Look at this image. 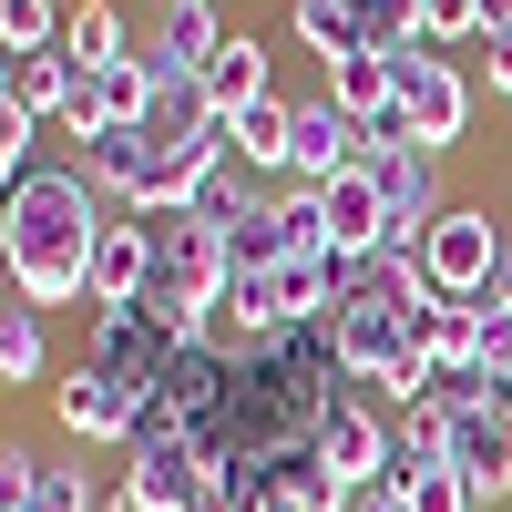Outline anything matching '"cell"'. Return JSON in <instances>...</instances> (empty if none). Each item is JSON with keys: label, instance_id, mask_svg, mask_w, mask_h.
Listing matches in <instances>:
<instances>
[{"label": "cell", "instance_id": "cell-12", "mask_svg": "<svg viewBox=\"0 0 512 512\" xmlns=\"http://www.w3.org/2000/svg\"><path fill=\"white\" fill-rule=\"evenodd\" d=\"M205 82V103H216V123H236L246 103H267L277 93V52H267V31H226V52L195 72Z\"/></svg>", "mask_w": 512, "mask_h": 512}, {"label": "cell", "instance_id": "cell-11", "mask_svg": "<svg viewBox=\"0 0 512 512\" xmlns=\"http://www.w3.org/2000/svg\"><path fill=\"white\" fill-rule=\"evenodd\" d=\"M226 31H236V21L216 11V0H154V31L134 41V52H144L154 82H164V72H205V62L226 52Z\"/></svg>", "mask_w": 512, "mask_h": 512}, {"label": "cell", "instance_id": "cell-1", "mask_svg": "<svg viewBox=\"0 0 512 512\" xmlns=\"http://www.w3.org/2000/svg\"><path fill=\"white\" fill-rule=\"evenodd\" d=\"M113 226L103 185L82 164H31L0 205V287L31 297L41 318L52 308H93V236Z\"/></svg>", "mask_w": 512, "mask_h": 512}, {"label": "cell", "instance_id": "cell-13", "mask_svg": "<svg viewBox=\"0 0 512 512\" xmlns=\"http://www.w3.org/2000/svg\"><path fill=\"white\" fill-rule=\"evenodd\" d=\"M318 205H328V246L349 256V267H369L379 246H390V205H379V175L359 164V175H338V185H318Z\"/></svg>", "mask_w": 512, "mask_h": 512}, {"label": "cell", "instance_id": "cell-8", "mask_svg": "<svg viewBox=\"0 0 512 512\" xmlns=\"http://www.w3.org/2000/svg\"><path fill=\"white\" fill-rule=\"evenodd\" d=\"M318 461H328L338 492H379V482H390V420L369 410V390L338 400V410L318 420Z\"/></svg>", "mask_w": 512, "mask_h": 512}, {"label": "cell", "instance_id": "cell-25", "mask_svg": "<svg viewBox=\"0 0 512 512\" xmlns=\"http://www.w3.org/2000/svg\"><path fill=\"white\" fill-rule=\"evenodd\" d=\"M31 144H41V123H31L21 103H0V205H11V185H21V175H31V164H41Z\"/></svg>", "mask_w": 512, "mask_h": 512}, {"label": "cell", "instance_id": "cell-27", "mask_svg": "<svg viewBox=\"0 0 512 512\" xmlns=\"http://www.w3.org/2000/svg\"><path fill=\"white\" fill-rule=\"evenodd\" d=\"M31 492H41V451L0 441V512H31Z\"/></svg>", "mask_w": 512, "mask_h": 512}, {"label": "cell", "instance_id": "cell-24", "mask_svg": "<svg viewBox=\"0 0 512 512\" xmlns=\"http://www.w3.org/2000/svg\"><path fill=\"white\" fill-rule=\"evenodd\" d=\"M62 0H0V52H62Z\"/></svg>", "mask_w": 512, "mask_h": 512}, {"label": "cell", "instance_id": "cell-14", "mask_svg": "<svg viewBox=\"0 0 512 512\" xmlns=\"http://www.w3.org/2000/svg\"><path fill=\"white\" fill-rule=\"evenodd\" d=\"M144 287H154V226L144 216H113L93 236V308H134Z\"/></svg>", "mask_w": 512, "mask_h": 512}, {"label": "cell", "instance_id": "cell-6", "mask_svg": "<svg viewBox=\"0 0 512 512\" xmlns=\"http://www.w3.org/2000/svg\"><path fill=\"white\" fill-rule=\"evenodd\" d=\"M134 410H144V390H123V379L93 369V359H72L52 379V420H62L82 451H123V441H134Z\"/></svg>", "mask_w": 512, "mask_h": 512}, {"label": "cell", "instance_id": "cell-30", "mask_svg": "<svg viewBox=\"0 0 512 512\" xmlns=\"http://www.w3.org/2000/svg\"><path fill=\"white\" fill-rule=\"evenodd\" d=\"M482 308H512V226H502V267H492V287H482Z\"/></svg>", "mask_w": 512, "mask_h": 512}, {"label": "cell", "instance_id": "cell-22", "mask_svg": "<svg viewBox=\"0 0 512 512\" xmlns=\"http://www.w3.org/2000/svg\"><path fill=\"white\" fill-rule=\"evenodd\" d=\"M93 113H103V123H144V113H154V62H144V52L103 62V72H93Z\"/></svg>", "mask_w": 512, "mask_h": 512}, {"label": "cell", "instance_id": "cell-4", "mask_svg": "<svg viewBox=\"0 0 512 512\" xmlns=\"http://www.w3.org/2000/svg\"><path fill=\"white\" fill-rule=\"evenodd\" d=\"M420 267H431L441 297H472V308H482V287H492V267H502L492 205H441V226L420 236Z\"/></svg>", "mask_w": 512, "mask_h": 512}, {"label": "cell", "instance_id": "cell-7", "mask_svg": "<svg viewBox=\"0 0 512 512\" xmlns=\"http://www.w3.org/2000/svg\"><path fill=\"white\" fill-rule=\"evenodd\" d=\"M82 359L113 369L123 390L164 400V369H175V338L154 328V308H93V328H82Z\"/></svg>", "mask_w": 512, "mask_h": 512}, {"label": "cell", "instance_id": "cell-5", "mask_svg": "<svg viewBox=\"0 0 512 512\" xmlns=\"http://www.w3.org/2000/svg\"><path fill=\"white\" fill-rule=\"evenodd\" d=\"M359 164H369V134H359V113H349V103H328V82H318V93H297L287 185H338V175H359Z\"/></svg>", "mask_w": 512, "mask_h": 512}, {"label": "cell", "instance_id": "cell-2", "mask_svg": "<svg viewBox=\"0 0 512 512\" xmlns=\"http://www.w3.org/2000/svg\"><path fill=\"white\" fill-rule=\"evenodd\" d=\"M400 72V113H410V134L431 144V154H461V134H472V113H482V82L461 72L451 52H431V41H400V52H379Z\"/></svg>", "mask_w": 512, "mask_h": 512}, {"label": "cell", "instance_id": "cell-19", "mask_svg": "<svg viewBox=\"0 0 512 512\" xmlns=\"http://www.w3.org/2000/svg\"><path fill=\"white\" fill-rule=\"evenodd\" d=\"M62 52H72L82 72H103V62H123V52H134V21H123L113 0H72V21H62Z\"/></svg>", "mask_w": 512, "mask_h": 512}, {"label": "cell", "instance_id": "cell-28", "mask_svg": "<svg viewBox=\"0 0 512 512\" xmlns=\"http://www.w3.org/2000/svg\"><path fill=\"white\" fill-rule=\"evenodd\" d=\"M31 512H103V492L82 482V472H62V461H41V492H31Z\"/></svg>", "mask_w": 512, "mask_h": 512}, {"label": "cell", "instance_id": "cell-26", "mask_svg": "<svg viewBox=\"0 0 512 512\" xmlns=\"http://www.w3.org/2000/svg\"><path fill=\"white\" fill-rule=\"evenodd\" d=\"M420 41H431V52H451V41H482V11H472V0H420Z\"/></svg>", "mask_w": 512, "mask_h": 512}, {"label": "cell", "instance_id": "cell-17", "mask_svg": "<svg viewBox=\"0 0 512 512\" xmlns=\"http://www.w3.org/2000/svg\"><path fill=\"white\" fill-rule=\"evenodd\" d=\"M31 379H52L41 308H31V297H0V390H31Z\"/></svg>", "mask_w": 512, "mask_h": 512}, {"label": "cell", "instance_id": "cell-9", "mask_svg": "<svg viewBox=\"0 0 512 512\" xmlns=\"http://www.w3.org/2000/svg\"><path fill=\"white\" fill-rule=\"evenodd\" d=\"M441 164H451V154H431V144L369 154L379 205H390V236H431V226H441V205H451V175H441Z\"/></svg>", "mask_w": 512, "mask_h": 512}, {"label": "cell", "instance_id": "cell-10", "mask_svg": "<svg viewBox=\"0 0 512 512\" xmlns=\"http://www.w3.org/2000/svg\"><path fill=\"white\" fill-rule=\"evenodd\" d=\"M441 461L472 482L482 512L512 502V420H492V410H451V420H441Z\"/></svg>", "mask_w": 512, "mask_h": 512}, {"label": "cell", "instance_id": "cell-32", "mask_svg": "<svg viewBox=\"0 0 512 512\" xmlns=\"http://www.w3.org/2000/svg\"><path fill=\"white\" fill-rule=\"evenodd\" d=\"M472 11H482V31H512V0H472Z\"/></svg>", "mask_w": 512, "mask_h": 512}, {"label": "cell", "instance_id": "cell-18", "mask_svg": "<svg viewBox=\"0 0 512 512\" xmlns=\"http://www.w3.org/2000/svg\"><path fill=\"white\" fill-rule=\"evenodd\" d=\"M287 31L308 41L318 62H349V52H369V21H359V0H287Z\"/></svg>", "mask_w": 512, "mask_h": 512}, {"label": "cell", "instance_id": "cell-20", "mask_svg": "<svg viewBox=\"0 0 512 512\" xmlns=\"http://www.w3.org/2000/svg\"><path fill=\"white\" fill-rule=\"evenodd\" d=\"M349 502H359V492H338L318 451H297V461H287V472H277L267 492H256V512H349Z\"/></svg>", "mask_w": 512, "mask_h": 512}, {"label": "cell", "instance_id": "cell-16", "mask_svg": "<svg viewBox=\"0 0 512 512\" xmlns=\"http://www.w3.org/2000/svg\"><path fill=\"white\" fill-rule=\"evenodd\" d=\"M287 134H297V103L267 93V103H246V113L226 123V154L246 164V175H277V185H287Z\"/></svg>", "mask_w": 512, "mask_h": 512}, {"label": "cell", "instance_id": "cell-29", "mask_svg": "<svg viewBox=\"0 0 512 512\" xmlns=\"http://www.w3.org/2000/svg\"><path fill=\"white\" fill-rule=\"evenodd\" d=\"M482 82H492V93H512V31H482Z\"/></svg>", "mask_w": 512, "mask_h": 512}, {"label": "cell", "instance_id": "cell-3", "mask_svg": "<svg viewBox=\"0 0 512 512\" xmlns=\"http://www.w3.org/2000/svg\"><path fill=\"white\" fill-rule=\"evenodd\" d=\"M144 226H154V287H164V297H185V308H216L226 277H236L226 226H205L195 205H164V216H144Z\"/></svg>", "mask_w": 512, "mask_h": 512}, {"label": "cell", "instance_id": "cell-23", "mask_svg": "<svg viewBox=\"0 0 512 512\" xmlns=\"http://www.w3.org/2000/svg\"><path fill=\"white\" fill-rule=\"evenodd\" d=\"M256 205H267V195H256V175H246L236 154H216V175L195 185V216H205V226H236V216H256Z\"/></svg>", "mask_w": 512, "mask_h": 512}, {"label": "cell", "instance_id": "cell-15", "mask_svg": "<svg viewBox=\"0 0 512 512\" xmlns=\"http://www.w3.org/2000/svg\"><path fill=\"white\" fill-rule=\"evenodd\" d=\"M82 82H93V72H82L72 52H11V103H21L31 123H62V113L82 103Z\"/></svg>", "mask_w": 512, "mask_h": 512}, {"label": "cell", "instance_id": "cell-31", "mask_svg": "<svg viewBox=\"0 0 512 512\" xmlns=\"http://www.w3.org/2000/svg\"><path fill=\"white\" fill-rule=\"evenodd\" d=\"M349 512H410V502H400V492H390V482H379V492H359V502H349Z\"/></svg>", "mask_w": 512, "mask_h": 512}, {"label": "cell", "instance_id": "cell-21", "mask_svg": "<svg viewBox=\"0 0 512 512\" xmlns=\"http://www.w3.org/2000/svg\"><path fill=\"white\" fill-rule=\"evenodd\" d=\"M328 103H349V113L369 123V113H390V103H400V72L379 62V52H349V62H328Z\"/></svg>", "mask_w": 512, "mask_h": 512}]
</instances>
